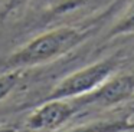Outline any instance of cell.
<instances>
[{
  "label": "cell",
  "instance_id": "1",
  "mask_svg": "<svg viewBox=\"0 0 134 132\" xmlns=\"http://www.w3.org/2000/svg\"><path fill=\"white\" fill-rule=\"evenodd\" d=\"M117 3L108 7L99 16L87 22L61 25L45 30L27 40L23 46L18 47L2 63L0 70H27L55 62L59 57L66 56L78 46L85 43L94 32L99 30L105 17L117 9Z\"/></svg>",
  "mask_w": 134,
  "mask_h": 132
},
{
  "label": "cell",
  "instance_id": "2",
  "mask_svg": "<svg viewBox=\"0 0 134 132\" xmlns=\"http://www.w3.org/2000/svg\"><path fill=\"white\" fill-rule=\"evenodd\" d=\"M125 59V53L122 50H118L114 55L71 72L69 75L62 77L39 102L53 99H75L84 96L99 88L105 80L121 70Z\"/></svg>",
  "mask_w": 134,
  "mask_h": 132
},
{
  "label": "cell",
  "instance_id": "3",
  "mask_svg": "<svg viewBox=\"0 0 134 132\" xmlns=\"http://www.w3.org/2000/svg\"><path fill=\"white\" fill-rule=\"evenodd\" d=\"M131 96H134V72H117L99 88L75 98L74 102L81 113L91 109H111L127 102Z\"/></svg>",
  "mask_w": 134,
  "mask_h": 132
},
{
  "label": "cell",
  "instance_id": "4",
  "mask_svg": "<svg viewBox=\"0 0 134 132\" xmlns=\"http://www.w3.org/2000/svg\"><path fill=\"white\" fill-rule=\"evenodd\" d=\"M79 115L74 99H53L36 103L26 116L23 128L29 132H53L64 128Z\"/></svg>",
  "mask_w": 134,
  "mask_h": 132
},
{
  "label": "cell",
  "instance_id": "5",
  "mask_svg": "<svg viewBox=\"0 0 134 132\" xmlns=\"http://www.w3.org/2000/svg\"><path fill=\"white\" fill-rule=\"evenodd\" d=\"M134 131V111L128 115L108 116L105 119H97L92 122L82 123L79 126L71 128L65 132H133Z\"/></svg>",
  "mask_w": 134,
  "mask_h": 132
},
{
  "label": "cell",
  "instance_id": "6",
  "mask_svg": "<svg viewBox=\"0 0 134 132\" xmlns=\"http://www.w3.org/2000/svg\"><path fill=\"white\" fill-rule=\"evenodd\" d=\"M122 34H134V0L125 9L122 16L117 20V23H114L113 27L108 30L105 39H114Z\"/></svg>",
  "mask_w": 134,
  "mask_h": 132
},
{
  "label": "cell",
  "instance_id": "7",
  "mask_svg": "<svg viewBox=\"0 0 134 132\" xmlns=\"http://www.w3.org/2000/svg\"><path fill=\"white\" fill-rule=\"evenodd\" d=\"M25 72L26 70H0V102L18 88Z\"/></svg>",
  "mask_w": 134,
  "mask_h": 132
},
{
  "label": "cell",
  "instance_id": "8",
  "mask_svg": "<svg viewBox=\"0 0 134 132\" xmlns=\"http://www.w3.org/2000/svg\"><path fill=\"white\" fill-rule=\"evenodd\" d=\"M30 0H2L0 3V17H7L10 14L19 11Z\"/></svg>",
  "mask_w": 134,
  "mask_h": 132
},
{
  "label": "cell",
  "instance_id": "9",
  "mask_svg": "<svg viewBox=\"0 0 134 132\" xmlns=\"http://www.w3.org/2000/svg\"><path fill=\"white\" fill-rule=\"evenodd\" d=\"M0 132H29L22 126V128H18V126H0Z\"/></svg>",
  "mask_w": 134,
  "mask_h": 132
}]
</instances>
